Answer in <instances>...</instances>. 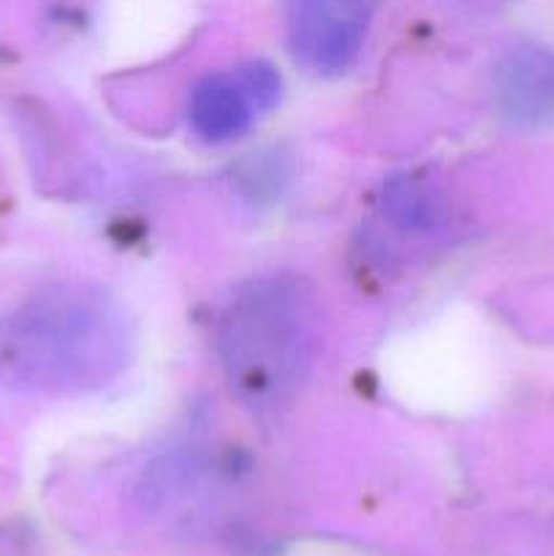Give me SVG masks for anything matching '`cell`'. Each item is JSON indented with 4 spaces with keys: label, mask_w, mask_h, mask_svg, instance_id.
<instances>
[{
    "label": "cell",
    "mask_w": 554,
    "mask_h": 556,
    "mask_svg": "<svg viewBox=\"0 0 554 556\" xmlns=\"http://www.w3.org/2000/svg\"><path fill=\"white\" fill-rule=\"evenodd\" d=\"M299 296L261 286L231 309L226 334L228 369L255 400L277 396L293 378L304 351V309Z\"/></svg>",
    "instance_id": "6da1fadb"
},
{
    "label": "cell",
    "mask_w": 554,
    "mask_h": 556,
    "mask_svg": "<svg viewBox=\"0 0 554 556\" xmlns=\"http://www.w3.org/2000/svg\"><path fill=\"white\" fill-rule=\"evenodd\" d=\"M369 14V0H288L293 54L315 74H342L362 52Z\"/></svg>",
    "instance_id": "7a4b0ae2"
},
{
    "label": "cell",
    "mask_w": 554,
    "mask_h": 556,
    "mask_svg": "<svg viewBox=\"0 0 554 556\" xmlns=\"http://www.w3.org/2000/svg\"><path fill=\"white\" fill-rule=\"evenodd\" d=\"M498 98L516 123L554 117V54L536 43L511 49L498 71Z\"/></svg>",
    "instance_id": "3957f363"
},
{
    "label": "cell",
    "mask_w": 554,
    "mask_h": 556,
    "mask_svg": "<svg viewBox=\"0 0 554 556\" xmlns=\"http://www.w3.org/2000/svg\"><path fill=\"white\" fill-rule=\"evenodd\" d=\"M190 125L210 144L239 139L248 130L253 109L248 92L231 76H206L190 92Z\"/></svg>",
    "instance_id": "277c9868"
}]
</instances>
